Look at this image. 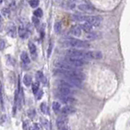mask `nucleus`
<instances>
[{
  "mask_svg": "<svg viewBox=\"0 0 130 130\" xmlns=\"http://www.w3.org/2000/svg\"><path fill=\"white\" fill-rule=\"evenodd\" d=\"M72 19L77 21H85L90 25L97 27L101 25L102 18L99 16H82V15H73Z\"/></svg>",
  "mask_w": 130,
  "mask_h": 130,
  "instance_id": "nucleus-1",
  "label": "nucleus"
},
{
  "mask_svg": "<svg viewBox=\"0 0 130 130\" xmlns=\"http://www.w3.org/2000/svg\"><path fill=\"white\" fill-rule=\"evenodd\" d=\"M56 73L62 75L64 78H74V79L80 80V81H84L85 78V75L84 73L77 69H76V70L57 69L56 70Z\"/></svg>",
  "mask_w": 130,
  "mask_h": 130,
  "instance_id": "nucleus-2",
  "label": "nucleus"
},
{
  "mask_svg": "<svg viewBox=\"0 0 130 130\" xmlns=\"http://www.w3.org/2000/svg\"><path fill=\"white\" fill-rule=\"evenodd\" d=\"M66 45L67 46L73 47L75 49H85L89 48L90 46V44L86 41H82L79 39H75V38H70L66 42Z\"/></svg>",
  "mask_w": 130,
  "mask_h": 130,
  "instance_id": "nucleus-3",
  "label": "nucleus"
},
{
  "mask_svg": "<svg viewBox=\"0 0 130 130\" xmlns=\"http://www.w3.org/2000/svg\"><path fill=\"white\" fill-rule=\"evenodd\" d=\"M63 61H64L65 63L68 64L71 66L76 67V68H77V67H83L84 65L85 64V62L82 60H79V59H76V58H72V57H65Z\"/></svg>",
  "mask_w": 130,
  "mask_h": 130,
  "instance_id": "nucleus-4",
  "label": "nucleus"
},
{
  "mask_svg": "<svg viewBox=\"0 0 130 130\" xmlns=\"http://www.w3.org/2000/svg\"><path fill=\"white\" fill-rule=\"evenodd\" d=\"M56 125H57L58 129L60 130H64L66 128L67 125V119L64 116H61L59 117L57 119V121H56Z\"/></svg>",
  "mask_w": 130,
  "mask_h": 130,
  "instance_id": "nucleus-5",
  "label": "nucleus"
},
{
  "mask_svg": "<svg viewBox=\"0 0 130 130\" xmlns=\"http://www.w3.org/2000/svg\"><path fill=\"white\" fill-rule=\"evenodd\" d=\"M59 99L60 101L65 103V104H72V103H74L76 102V100L73 97H70V96H63V95H59L58 96Z\"/></svg>",
  "mask_w": 130,
  "mask_h": 130,
  "instance_id": "nucleus-6",
  "label": "nucleus"
},
{
  "mask_svg": "<svg viewBox=\"0 0 130 130\" xmlns=\"http://www.w3.org/2000/svg\"><path fill=\"white\" fill-rule=\"evenodd\" d=\"M7 34L11 37H16V28L13 23H9L7 26Z\"/></svg>",
  "mask_w": 130,
  "mask_h": 130,
  "instance_id": "nucleus-7",
  "label": "nucleus"
},
{
  "mask_svg": "<svg viewBox=\"0 0 130 130\" xmlns=\"http://www.w3.org/2000/svg\"><path fill=\"white\" fill-rule=\"evenodd\" d=\"M58 91L59 93H60V95H63V96L72 97V94H74L72 89H68V88H59Z\"/></svg>",
  "mask_w": 130,
  "mask_h": 130,
  "instance_id": "nucleus-8",
  "label": "nucleus"
},
{
  "mask_svg": "<svg viewBox=\"0 0 130 130\" xmlns=\"http://www.w3.org/2000/svg\"><path fill=\"white\" fill-rule=\"evenodd\" d=\"M78 9L81 11H84V12H92V11H94V7H92L90 4L87 3H83V4H80L78 6Z\"/></svg>",
  "mask_w": 130,
  "mask_h": 130,
  "instance_id": "nucleus-9",
  "label": "nucleus"
},
{
  "mask_svg": "<svg viewBox=\"0 0 130 130\" xmlns=\"http://www.w3.org/2000/svg\"><path fill=\"white\" fill-rule=\"evenodd\" d=\"M82 29L81 28V25H74L72 26L70 29V33L75 37H80L81 35Z\"/></svg>",
  "mask_w": 130,
  "mask_h": 130,
  "instance_id": "nucleus-10",
  "label": "nucleus"
},
{
  "mask_svg": "<svg viewBox=\"0 0 130 130\" xmlns=\"http://www.w3.org/2000/svg\"><path fill=\"white\" fill-rule=\"evenodd\" d=\"M62 114L65 115V116H67V115H70V114H72L75 112V108L72 107V106H69V105H67L62 108Z\"/></svg>",
  "mask_w": 130,
  "mask_h": 130,
  "instance_id": "nucleus-11",
  "label": "nucleus"
},
{
  "mask_svg": "<svg viewBox=\"0 0 130 130\" xmlns=\"http://www.w3.org/2000/svg\"><path fill=\"white\" fill-rule=\"evenodd\" d=\"M19 36L20 37H21L22 39H25V38H27L29 37V31L26 29L25 27H24L23 25H20V28H19Z\"/></svg>",
  "mask_w": 130,
  "mask_h": 130,
  "instance_id": "nucleus-12",
  "label": "nucleus"
},
{
  "mask_svg": "<svg viewBox=\"0 0 130 130\" xmlns=\"http://www.w3.org/2000/svg\"><path fill=\"white\" fill-rule=\"evenodd\" d=\"M29 51H30V53H31L32 57L36 58V56H37V48H36V46H35L32 42H29Z\"/></svg>",
  "mask_w": 130,
  "mask_h": 130,
  "instance_id": "nucleus-13",
  "label": "nucleus"
},
{
  "mask_svg": "<svg viewBox=\"0 0 130 130\" xmlns=\"http://www.w3.org/2000/svg\"><path fill=\"white\" fill-rule=\"evenodd\" d=\"M20 58H21V60L25 64H29L30 63V59H29V56L27 52L23 51L21 53V55H20Z\"/></svg>",
  "mask_w": 130,
  "mask_h": 130,
  "instance_id": "nucleus-14",
  "label": "nucleus"
},
{
  "mask_svg": "<svg viewBox=\"0 0 130 130\" xmlns=\"http://www.w3.org/2000/svg\"><path fill=\"white\" fill-rule=\"evenodd\" d=\"M36 78H37V80L39 82H42V83L46 84V79L45 76H44L42 72H41V71H38V72L36 73Z\"/></svg>",
  "mask_w": 130,
  "mask_h": 130,
  "instance_id": "nucleus-15",
  "label": "nucleus"
},
{
  "mask_svg": "<svg viewBox=\"0 0 130 130\" xmlns=\"http://www.w3.org/2000/svg\"><path fill=\"white\" fill-rule=\"evenodd\" d=\"M92 27L93 26L92 25H90V24L89 23H84V24H82V25H81V29H83V30L85 31V32H91V30H92Z\"/></svg>",
  "mask_w": 130,
  "mask_h": 130,
  "instance_id": "nucleus-16",
  "label": "nucleus"
},
{
  "mask_svg": "<svg viewBox=\"0 0 130 130\" xmlns=\"http://www.w3.org/2000/svg\"><path fill=\"white\" fill-rule=\"evenodd\" d=\"M23 81H24V84H25L26 86H29L30 85H32V77L29 74H26L24 76V79H23Z\"/></svg>",
  "mask_w": 130,
  "mask_h": 130,
  "instance_id": "nucleus-17",
  "label": "nucleus"
},
{
  "mask_svg": "<svg viewBox=\"0 0 130 130\" xmlns=\"http://www.w3.org/2000/svg\"><path fill=\"white\" fill-rule=\"evenodd\" d=\"M63 6L64 7L67 8V9H74L75 8V3L73 2H70V1L64 2Z\"/></svg>",
  "mask_w": 130,
  "mask_h": 130,
  "instance_id": "nucleus-18",
  "label": "nucleus"
},
{
  "mask_svg": "<svg viewBox=\"0 0 130 130\" xmlns=\"http://www.w3.org/2000/svg\"><path fill=\"white\" fill-rule=\"evenodd\" d=\"M3 90H2V85L0 82V103L2 109H4V98H3Z\"/></svg>",
  "mask_w": 130,
  "mask_h": 130,
  "instance_id": "nucleus-19",
  "label": "nucleus"
},
{
  "mask_svg": "<svg viewBox=\"0 0 130 130\" xmlns=\"http://www.w3.org/2000/svg\"><path fill=\"white\" fill-rule=\"evenodd\" d=\"M41 122H42L43 127L46 130H51V123H50V121L48 120L42 118V119H41Z\"/></svg>",
  "mask_w": 130,
  "mask_h": 130,
  "instance_id": "nucleus-20",
  "label": "nucleus"
},
{
  "mask_svg": "<svg viewBox=\"0 0 130 130\" xmlns=\"http://www.w3.org/2000/svg\"><path fill=\"white\" fill-rule=\"evenodd\" d=\"M54 29H55V32H56L57 34L60 33V32L62 30V24L60 21H57L55 24V26H54Z\"/></svg>",
  "mask_w": 130,
  "mask_h": 130,
  "instance_id": "nucleus-21",
  "label": "nucleus"
},
{
  "mask_svg": "<svg viewBox=\"0 0 130 130\" xmlns=\"http://www.w3.org/2000/svg\"><path fill=\"white\" fill-rule=\"evenodd\" d=\"M86 37L89 38V39H90V40H95V39H97L98 37V34L97 32H89V33H87Z\"/></svg>",
  "mask_w": 130,
  "mask_h": 130,
  "instance_id": "nucleus-22",
  "label": "nucleus"
},
{
  "mask_svg": "<svg viewBox=\"0 0 130 130\" xmlns=\"http://www.w3.org/2000/svg\"><path fill=\"white\" fill-rule=\"evenodd\" d=\"M41 111L43 114L45 115H48L49 114V108L47 107V105L46 104L45 102H42V104H41Z\"/></svg>",
  "mask_w": 130,
  "mask_h": 130,
  "instance_id": "nucleus-23",
  "label": "nucleus"
},
{
  "mask_svg": "<svg viewBox=\"0 0 130 130\" xmlns=\"http://www.w3.org/2000/svg\"><path fill=\"white\" fill-rule=\"evenodd\" d=\"M33 14H34L35 17H37V18H40V17H42L43 16V11H42V9H41V8H37V10L34 11Z\"/></svg>",
  "mask_w": 130,
  "mask_h": 130,
  "instance_id": "nucleus-24",
  "label": "nucleus"
},
{
  "mask_svg": "<svg viewBox=\"0 0 130 130\" xmlns=\"http://www.w3.org/2000/svg\"><path fill=\"white\" fill-rule=\"evenodd\" d=\"M32 90L35 94L38 92V90H39V83L38 82H35L32 85Z\"/></svg>",
  "mask_w": 130,
  "mask_h": 130,
  "instance_id": "nucleus-25",
  "label": "nucleus"
},
{
  "mask_svg": "<svg viewBox=\"0 0 130 130\" xmlns=\"http://www.w3.org/2000/svg\"><path fill=\"white\" fill-rule=\"evenodd\" d=\"M60 102H54L52 103V108H53V110H54L55 112H57L60 111Z\"/></svg>",
  "mask_w": 130,
  "mask_h": 130,
  "instance_id": "nucleus-26",
  "label": "nucleus"
},
{
  "mask_svg": "<svg viewBox=\"0 0 130 130\" xmlns=\"http://www.w3.org/2000/svg\"><path fill=\"white\" fill-rule=\"evenodd\" d=\"M2 14L5 17H8L10 16V14H11L10 9H9V8H7V7L3 8V9L2 10Z\"/></svg>",
  "mask_w": 130,
  "mask_h": 130,
  "instance_id": "nucleus-27",
  "label": "nucleus"
},
{
  "mask_svg": "<svg viewBox=\"0 0 130 130\" xmlns=\"http://www.w3.org/2000/svg\"><path fill=\"white\" fill-rule=\"evenodd\" d=\"M23 130H30V125L29 120H25L23 123Z\"/></svg>",
  "mask_w": 130,
  "mask_h": 130,
  "instance_id": "nucleus-28",
  "label": "nucleus"
},
{
  "mask_svg": "<svg viewBox=\"0 0 130 130\" xmlns=\"http://www.w3.org/2000/svg\"><path fill=\"white\" fill-rule=\"evenodd\" d=\"M29 3L31 6V7L34 8V7H37L38 6V4H39V1H37V0H32V1L29 2Z\"/></svg>",
  "mask_w": 130,
  "mask_h": 130,
  "instance_id": "nucleus-29",
  "label": "nucleus"
},
{
  "mask_svg": "<svg viewBox=\"0 0 130 130\" xmlns=\"http://www.w3.org/2000/svg\"><path fill=\"white\" fill-rule=\"evenodd\" d=\"M52 48H53V43L51 42L49 44V47H48V50H47V56L50 57L51 56V54L52 52Z\"/></svg>",
  "mask_w": 130,
  "mask_h": 130,
  "instance_id": "nucleus-30",
  "label": "nucleus"
},
{
  "mask_svg": "<svg viewBox=\"0 0 130 130\" xmlns=\"http://www.w3.org/2000/svg\"><path fill=\"white\" fill-rule=\"evenodd\" d=\"M5 42L2 39H0V51H3L5 48Z\"/></svg>",
  "mask_w": 130,
  "mask_h": 130,
  "instance_id": "nucleus-31",
  "label": "nucleus"
},
{
  "mask_svg": "<svg viewBox=\"0 0 130 130\" xmlns=\"http://www.w3.org/2000/svg\"><path fill=\"white\" fill-rule=\"evenodd\" d=\"M43 95V92H42V90H38V92L36 94V96H37V100H39L42 98V97Z\"/></svg>",
  "mask_w": 130,
  "mask_h": 130,
  "instance_id": "nucleus-32",
  "label": "nucleus"
},
{
  "mask_svg": "<svg viewBox=\"0 0 130 130\" xmlns=\"http://www.w3.org/2000/svg\"><path fill=\"white\" fill-rule=\"evenodd\" d=\"M28 115L31 119H32V118L35 116V111L34 110H29L28 111Z\"/></svg>",
  "mask_w": 130,
  "mask_h": 130,
  "instance_id": "nucleus-33",
  "label": "nucleus"
},
{
  "mask_svg": "<svg viewBox=\"0 0 130 130\" xmlns=\"http://www.w3.org/2000/svg\"><path fill=\"white\" fill-rule=\"evenodd\" d=\"M32 23L34 24V25H37L38 24H39V20H38L37 17H35V16H33L32 18Z\"/></svg>",
  "mask_w": 130,
  "mask_h": 130,
  "instance_id": "nucleus-34",
  "label": "nucleus"
},
{
  "mask_svg": "<svg viewBox=\"0 0 130 130\" xmlns=\"http://www.w3.org/2000/svg\"><path fill=\"white\" fill-rule=\"evenodd\" d=\"M32 130H40V127H39V125H38L37 124H35V125H34V127H33V129H32Z\"/></svg>",
  "mask_w": 130,
  "mask_h": 130,
  "instance_id": "nucleus-35",
  "label": "nucleus"
},
{
  "mask_svg": "<svg viewBox=\"0 0 130 130\" xmlns=\"http://www.w3.org/2000/svg\"><path fill=\"white\" fill-rule=\"evenodd\" d=\"M2 18L1 16V14H0V22H2Z\"/></svg>",
  "mask_w": 130,
  "mask_h": 130,
  "instance_id": "nucleus-36",
  "label": "nucleus"
},
{
  "mask_svg": "<svg viewBox=\"0 0 130 130\" xmlns=\"http://www.w3.org/2000/svg\"><path fill=\"white\" fill-rule=\"evenodd\" d=\"M2 25H0V31H2Z\"/></svg>",
  "mask_w": 130,
  "mask_h": 130,
  "instance_id": "nucleus-37",
  "label": "nucleus"
},
{
  "mask_svg": "<svg viewBox=\"0 0 130 130\" xmlns=\"http://www.w3.org/2000/svg\"><path fill=\"white\" fill-rule=\"evenodd\" d=\"M2 2V0H0V4H1Z\"/></svg>",
  "mask_w": 130,
  "mask_h": 130,
  "instance_id": "nucleus-38",
  "label": "nucleus"
},
{
  "mask_svg": "<svg viewBox=\"0 0 130 130\" xmlns=\"http://www.w3.org/2000/svg\"><path fill=\"white\" fill-rule=\"evenodd\" d=\"M64 130H67V129H64Z\"/></svg>",
  "mask_w": 130,
  "mask_h": 130,
  "instance_id": "nucleus-39",
  "label": "nucleus"
}]
</instances>
